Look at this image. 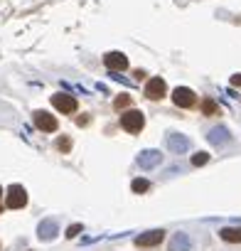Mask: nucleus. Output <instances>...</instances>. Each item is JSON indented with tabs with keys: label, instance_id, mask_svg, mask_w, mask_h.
I'll return each instance as SVG.
<instances>
[{
	"label": "nucleus",
	"instance_id": "22",
	"mask_svg": "<svg viewBox=\"0 0 241 251\" xmlns=\"http://www.w3.org/2000/svg\"><path fill=\"white\" fill-rule=\"evenodd\" d=\"M0 195H3V190H0Z\"/></svg>",
	"mask_w": 241,
	"mask_h": 251
},
{
	"label": "nucleus",
	"instance_id": "18",
	"mask_svg": "<svg viewBox=\"0 0 241 251\" xmlns=\"http://www.w3.org/2000/svg\"><path fill=\"white\" fill-rule=\"evenodd\" d=\"M57 148H59V151H64V153H67V151H69V148H72V143H69V138H59V141H57Z\"/></svg>",
	"mask_w": 241,
	"mask_h": 251
},
{
	"label": "nucleus",
	"instance_id": "15",
	"mask_svg": "<svg viewBox=\"0 0 241 251\" xmlns=\"http://www.w3.org/2000/svg\"><path fill=\"white\" fill-rule=\"evenodd\" d=\"M131 187H133V192H145V190L150 187V182H148V180H143V177H138V180H133V185H131Z\"/></svg>",
	"mask_w": 241,
	"mask_h": 251
},
{
	"label": "nucleus",
	"instance_id": "20",
	"mask_svg": "<svg viewBox=\"0 0 241 251\" xmlns=\"http://www.w3.org/2000/svg\"><path fill=\"white\" fill-rule=\"evenodd\" d=\"M128 101H131V99H128V96H118V99H116V106H118V108H120V106H126V103H128Z\"/></svg>",
	"mask_w": 241,
	"mask_h": 251
},
{
	"label": "nucleus",
	"instance_id": "12",
	"mask_svg": "<svg viewBox=\"0 0 241 251\" xmlns=\"http://www.w3.org/2000/svg\"><path fill=\"white\" fill-rule=\"evenodd\" d=\"M209 143H214V146H224L226 141H229V131L224 128V126H217V128H212L209 131Z\"/></svg>",
	"mask_w": 241,
	"mask_h": 251
},
{
	"label": "nucleus",
	"instance_id": "8",
	"mask_svg": "<svg viewBox=\"0 0 241 251\" xmlns=\"http://www.w3.org/2000/svg\"><path fill=\"white\" fill-rule=\"evenodd\" d=\"M163 236H165L163 229H153V231H145V234L136 236V244H138V246H155V244L163 241Z\"/></svg>",
	"mask_w": 241,
	"mask_h": 251
},
{
	"label": "nucleus",
	"instance_id": "14",
	"mask_svg": "<svg viewBox=\"0 0 241 251\" xmlns=\"http://www.w3.org/2000/svg\"><path fill=\"white\" fill-rule=\"evenodd\" d=\"M219 236H221L224 241L236 244V241H241V226H226V229H221V231H219Z\"/></svg>",
	"mask_w": 241,
	"mask_h": 251
},
{
	"label": "nucleus",
	"instance_id": "9",
	"mask_svg": "<svg viewBox=\"0 0 241 251\" xmlns=\"http://www.w3.org/2000/svg\"><path fill=\"white\" fill-rule=\"evenodd\" d=\"M103 64L108 67V69H126L128 67V59H126V54H120V52H108L106 57H103Z\"/></svg>",
	"mask_w": 241,
	"mask_h": 251
},
{
	"label": "nucleus",
	"instance_id": "1",
	"mask_svg": "<svg viewBox=\"0 0 241 251\" xmlns=\"http://www.w3.org/2000/svg\"><path fill=\"white\" fill-rule=\"evenodd\" d=\"M143 123H145V118H143L141 111H126L123 116H120V126H123L128 133H138L143 128Z\"/></svg>",
	"mask_w": 241,
	"mask_h": 251
},
{
	"label": "nucleus",
	"instance_id": "21",
	"mask_svg": "<svg viewBox=\"0 0 241 251\" xmlns=\"http://www.w3.org/2000/svg\"><path fill=\"white\" fill-rule=\"evenodd\" d=\"M231 84H234V86H241V74H236V76L231 79Z\"/></svg>",
	"mask_w": 241,
	"mask_h": 251
},
{
	"label": "nucleus",
	"instance_id": "4",
	"mask_svg": "<svg viewBox=\"0 0 241 251\" xmlns=\"http://www.w3.org/2000/svg\"><path fill=\"white\" fill-rule=\"evenodd\" d=\"M172 101L177 103V106H182V108H190V106H194V94H192V89H187V86H177L175 91H172Z\"/></svg>",
	"mask_w": 241,
	"mask_h": 251
},
{
	"label": "nucleus",
	"instance_id": "13",
	"mask_svg": "<svg viewBox=\"0 0 241 251\" xmlns=\"http://www.w3.org/2000/svg\"><path fill=\"white\" fill-rule=\"evenodd\" d=\"M170 249H172V251H190V249H192L190 236H187V234H182V231H180V234H175V236H172V241H170Z\"/></svg>",
	"mask_w": 241,
	"mask_h": 251
},
{
	"label": "nucleus",
	"instance_id": "6",
	"mask_svg": "<svg viewBox=\"0 0 241 251\" xmlns=\"http://www.w3.org/2000/svg\"><path fill=\"white\" fill-rule=\"evenodd\" d=\"M165 89H168L165 81H163L160 76H155V79H150V81L145 84V96L153 99V101H155V99H163V96H165Z\"/></svg>",
	"mask_w": 241,
	"mask_h": 251
},
{
	"label": "nucleus",
	"instance_id": "17",
	"mask_svg": "<svg viewBox=\"0 0 241 251\" xmlns=\"http://www.w3.org/2000/svg\"><path fill=\"white\" fill-rule=\"evenodd\" d=\"M207 160H209V155H207V153H197V155L192 158V163H194V165H204Z\"/></svg>",
	"mask_w": 241,
	"mask_h": 251
},
{
	"label": "nucleus",
	"instance_id": "5",
	"mask_svg": "<svg viewBox=\"0 0 241 251\" xmlns=\"http://www.w3.org/2000/svg\"><path fill=\"white\" fill-rule=\"evenodd\" d=\"M35 126H37L40 131L52 133V131H57V118L52 113H47V111H37L35 113Z\"/></svg>",
	"mask_w": 241,
	"mask_h": 251
},
{
	"label": "nucleus",
	"instance_id": "2",
	"mask_svg": "<svg viewBox=\"0 0 241 251\" xmlns=\"http://www.w3.org/2000/svg\"><path fill=\"white\" fill-rule=\"evenodd\" d=\"M25 204H27V192H25V187L13 185V187L8 190V207H10V209H20V207H25Z\"/></svg>",
	"mask_w": 241,
	"mask_h": 251
},
{
	"label": "nucleus",
	"instance_id": "3",
	"mask_svg": "<svg viewBox=\"0 0 241 251\" xmlns=\"http://www.w3.org/2000/svg\"><path fill=\"white\" fill-rule=\"evenodd\" d=\"M52 106L59 108L62 113H74L76 111V99L69 96V94H54L52 96Z\"/></svg>",
	"mask_w": 241,
	"mask_h": 251
},
{
	"label": "nucleus",
	"instance_id": "11",
	"mask_svg": "<svg viewBox=\"0 0 241 251\" xmlns=\"http://www.w3.org/2000/svg\"><path fill=\"white\" fill-rule=\"evenodd\" d=\"M37 236L45 239V241L54 239V236H57V222H54V219H45V222L40 224V229H37Z\"/></svg>",
	"mask_w": 241,
	"mask_h": 251
},
{
	"label": "nucleus",
	"instance_id": "7",
	"mask_svg": "<svg viewBox=\"0 0 241 251\" xmlns=\"http://www.w3.org/2000/svg\"><path fill=\"white\" fill-rule=\"evenodd\" d=\"M168 148L172 153H187L190 151V141L182 133H168Z\"/></svg>",
	"mask_w": 241,
	"mask_h": 251
},
{
	"label": "nucleus",
	"instance_id": "10",
	"mask_svg": "<svg viewBox=\"0 0 241 251\" xmlns=\"http://www.w3.org/2000/svg\"><path fill=\"white\" fill-rule=\"evenodd\" d=\"M160 160H163V155H160V151H143L141 155H138V165L141 168H155V165H160Z\"/></svg>",
	"mask_w": 241,
	"mask_h": 251
},
{
	"label": "nucleus",
	"instance_id": "16",
	"mask_svg": "<svg viewBox=\"0 0 241 251\" xmlns=\"http://www.w3.org/2000/svg\"><path fill=\"white\" fill-rule=\"evenodd\" d=\"M202 111H204L207 116H214V113H217L219 108H217V103H214V101H209V99H207V101L202 103Z\"/></svg>",
	"mask_w": 241,
	"mask_h": 251
},
{
	"label": "nucleus",
	"instance_id": "19",
	"mask_svg": "<svg viewBox=\"0 0 241 251\" xmlns=\"http://www.w3.org/2000/svg\"><path fill=\"white\" fill-rule=\"evenodd\" d=\"M79 231H84V229H81V224H72V226H69V229H67V236H69V239H72V236H76V234H79Z\"/></svg>",
	"mask_w": 241,
	"mask_h": 251
}]
</instances>
